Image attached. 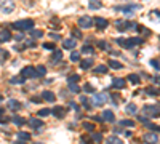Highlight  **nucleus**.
Here are the masks:
<instances>
[{
	"label": "nucleus",
	"mask_w": 160,
	"mask_h": 144,
	"mask_svg": "<svg viewBox=\"0 0 160 144\" xmlns=\"http://www.w3.org/2000/svg\"><path fill=\"white\" fill-rule=\"evenodd\" d=\"M69 106H71V107H72V109H74L75 112H79V111H80V107H79L77 104H75L74 101H71V103H69Z\"/></svg>",
	"instance_id": "52"
},
{
	"label": "nucleus",
	"mask_w": 160,
	"mask_h": 144,
	"mask_svg": "<svg viewBox=\"0 0 160 144\" xmlns=\"http://www.w3.org/2000/svg\"><path fill=\"white\" fill-rule=\"evenodd\" d=\"M115 42L119 43L120 47L131 50V48H133V47H136V45H141V43H143L144 40H143L141 37H131V39H117Z\"/></svg>",
	"instance_id": "1"
},
{
	"label": "nucleus",
	"mask_w": 160,
	"mask_h": 144,
	"mask_svg": "<svg viewBox=\"0 0 160 144\" xmlns=\"http://www.w3.org/2000/svg\"><path fill=\"white\" fill-rule=\"evenodd\" d=\"M82 53H85V55H93V53H95V50H93L91 45H85V47L82 48Z\"/></svg>",
	"instance_id": "35"
},
{
	"label": "nucleus",
	"mask_w": 160,
	"mask_h": 144,
	"mask_svg": "<svg viewBox=\"0 0 160 144\" xmlns=\"http://www.w3.org/2000/svg\"><path fill=\"white\" fill-rule=\"evenodd\" d=\"M102 120H104V122H114V120H115V115H114V112L110 111V109L104 111V112H102Z\"/></svg>",
	"instance_id": "18"
},
{
	"label": "nucleus",
	"mask_w": 160,
	"mask_h": 144,
	"mask_svg": "<svg viewBox=\"0 0 160 144\" xmlns=\"http://www.w3.org/2000/svg\"><path fill=\"white\" fill-rule=\"evenodd\" d=\"M23 47L24 48H34V47H35V42H34V40H26L23 43Z\"/></svg>",
	"instance_id": "44"
},
{
	"label": "nucleus",
	"mask_w": 160,
	"mask_h": 144,
	"mask_svg": "<svg viewBox=\"0 0 160 144\" xmlns=\"http://www.w3.org/2000/svg\"><path fill=\"white\" fill-rule=\"evenodd\" d=\"M21 75H23L24 78H35L37 77V70L32 66H26L23 70H21Z\"/></svg>",
	"instance_id": "8"
},
{
	"label": "nucleus",
	"mask_w": 160,
	"mask_h": 144,
	"mask_svg": "<svg viewBox=\"0 0 160 144\" xmlns=\"http://www.w3.org/2000/svg\"><path fill=\"white\" fill-rule=\"evenodd\" d=\"M11 37L13 35L8 29H2V31H0V42H10Z\"/></svg>",
	"instance_id": "14"
},
{
	"label": "nucleus",
	"mask_w": 160,
	"mask_h": 144,
	"mask_svg": "<svg viewBox=\"0 0 160 144\" xmlns=\"http://www.w3.org/2000/svg\"><path fill=\"white\" fill-rule=\"evenodd\" d=\"M18 139L27 142V141L31 139V133H27V131H19V133H18Z\"/></svg>",
	"instance_id": "24"
},
{
	"label": "nucleus",
	"mask_w": 160,
	"mask_h": 144,
	"mask_svg": "<svg viewBox=\"0 0 160 144\" xmlns=\"http://www.w3.org/2000/svg\"><path fill=\"white\" fill-rule=\"evenodd\" d=\"M93 141H96V142H99V141H102V135L101 133H93Z\"/></svg>",
	"instance_id": "47"
},
{
	"label": "nucleus",
	"mask_w": 160,
	"mask_h": 144,
	"mask_svg": "<svg viewBox=\"0 0 160 144\" xmlns=\"http://www.w3.org/2000/svg\"><path fill=\"white\" fill-rule=\"evenodd\" d=\"M79 80H80V77H79L77 74H72V75L67 77V83H69V85H71V83H77Z\"/></svg>",
	"instance_id": "32"
},
{
	"label": "nucleus",
	"mask_w": 160,
	"mask_h": 144,
	"mask_svg": "<svg viewBox=\"0 0 160 144\" xmlns=\"http://www.w3.org/2000/svg\"><path fill=\"white\" fill-rule=\"evenodd\" d=\"M15 40H18V42L23 40V35H15Z\"/></svg>",
	"instance_id": "59"
},
{
	"label": "nucleus",
	"mask_w": 160,
	"mask_h": 144,
	"mask_svg": "<svg viewBox=\"0 0 160 144\" xmlns=\"http://www.w3.org/2000/svg\"><path fill=\"white\" fill-rule=\"evenodd\" d=\"M72 35H74V37H77V39H80L82 37V32L79 31V29H72Z\"/></svg>",
	"instance_id": "51"
},
{
	"label": "nucleus",
	"mask_w": 160,
	"mask_h": 144,
	"mask_svg": "<svg viewBox=\"0 0 160 144\" xmlns=\"http://www.w3.org/2000/svg\"><path fill=\"white\" fill-rule=\"evenodd\" d=\"M11 26H13V29H16V31H32L34 21L32 19H19L16 23H13Z\"/></svg>",
	"instance_id": "3"
},
{
	"label": "nucleus",
	"mask_w": 160,
	"mask_h": 144,
	"mask_svg": "<svg viewBox=\"0 0 160 144\" xmlns=\"http://www.w3.org/2000/svg\"><path fill=\"white\" fill-rule=\"evenodd\" d=\"M32 103H35V104L42 103V98H40V96H35V98H32Z\"/></svg>",
	"instance_id": "57"
},
{
	"label": "nucleus",
	"mask_w": 160,
	"mask_h": 144,
	"mask_svg": "<svg viewBox=\"0 0 160 144\" xmlns=\"http://www.w3.org/2000/svg\"><path fill=\"white\" fill-rule=\"evenodd\" d=\"M42 99H45V101H48V103H53V101H56V96H54V93H51V91H48V90H45L43 93H42V96H40Z\"/></svg>",
	"instance_id": "15"
},
{
	"label": "nucleus",
	"mask_w": 160,
	"mask_h": 144,
	"mask_svg": "<svg viewBox=\"0 0 160 144\" xmlns=\"http://www.w3.org/2000/svg\"><path fill=\"white\" fill-rule=\"evenodd\" d=\"M151 16H152V18L155 16V18H158V19H160V13H158V10H154V11L151 13Z\"/></svg>",
	"instance_id": "56"
},
{
	"label": "nucleus",
	"mask_w": 160,
	"mask_h": 144,
	"mask_svg": "<svg viewBox=\"0 0 160 144\" xmlns=\"http://www.w3.org/2000/svg\"><path fill=\"white\" fill-rule=\"evenodd\" d=\"M133 10H141V5L140 3H130V5H119V6H114V11H122V13H133Z\"/></svg>",
	"instance_id": "5"
},
{
	"label": "nucleus",
	"mask_w": 160,
	"mask_h": 144,
	"mask_svg": "<svg viewBox=\"0 0 160 144\" xmlns=\"http://www.w3.org/2000/svg\"><path fill=\"white\" fill-rule=\"evenodd\" d=\"M138 24L133 21H115V29L119 32H125V31H136Z\"/></svg>",
	"instance_id": "2"
},
{
	"label": "nucleus",
	"mask_w": 160,
	"mask_h": 144,
	"mask_svg": "<svg viewBox=\"0 0 160 144\" xmlns=\"http://www.w3.org/2000/svg\"><path fill=\"white\" fill-rule=\"evenodd\" d=\"M91 66H93V59H91V58H87V59H83V61L80 63V67H82L83 70H88Z\"/></svg>",
	"instance_id": "21"
},
{
	"label": "nucleus",
	"mask_w": 160,
	"mask_h": 144,
	"mask_svg": "<svg viewBox=\"0 0 160 144\" xmlns=\"http://www.w3.org/2000/svg\"><path fill=\"white\" fill-rule=\"evenodd\" d=\"M42 35H43V31H31V37L32 39H39V37H42Z\"/></svg>",
	"instance_id": "41"
},
{
	"label": "nucleus",
	"mask_w": 160,
	"mask_h": 144,
	"mask_svg": "<svg viewBox=\"0 0 160 144\" xmlns=\"http://www.w3.org/2000/svg\"><path fill=\"white\" fill-rule=\"evenodd\" d=\"M119 125L120 127H135V122L133 120H120Z\"/></svg>",
	"instance_id": "38"
},
{
	"label": "nucleus",
	"mask_w": 160,
	"mask_h": 144,
	"mask_svg": "<svg viewBox=\"0 0 160 144\" xmlns=\"http://www.w3.org/2000/svg\"><path fill=\"white\" fill-rule=\"evenodd\" d=\"M37 114H39V117H47V115L51 114V109H40Z\"/></svg>",
	"instance_id": "42"
},
{
	"label": "nucleus",
	"mask_w": 160,
	"mask_h": 144,
	"mask_svg": "<svg viewBox=\"0 0 160 144\" xmlns=\"http://www.w3.org/2000/svg\"><path fill=\"white\" fill-rule=\"evenodd\" d=\"M125 83H127V82H125L123 78H114V80H112V86H114V88H117V90L125 88Z\"/></svg>",
	"instance_id": "20"
},
{
	"label": "nucleus",
	"mask_w": 160,
	"mask_h": 144,
	"mask_svg": "<svg viewBox=\"0 0 160 144\" xmlns=\"http://www.w3.org/2000/svg\"><path fill=\"white\" fill-rule=\"evenodd\" d=\"M50 37H51L54 42H56V40H59V39H61V35H59V34H54V32H50Z\"/></svg>",
	"instance_id": "53"
},
{
	"label": "nucleus",
	"mask_w": 160,
	"mask_h": 144,
	"mask_svg": "<svg viewBox=\"0 0 160 144\" xmlns=\"http://www.w3.org/2000/svg\"><path fill=\"white\" fill-rule=\"evenodd\" d=\"M147 128H151L152 131H154V130H155V131H158V133H160V127H158V125H154V123H147Z\"/></svg>",
	"instance_id": "50"
},
{
	"label": "nucleus",
	"mask_w": 160,
	"mask_h": 144,
	"mask_svg": "<svg viewBox=\"0 0 160 144\" xmlns=\"http://www.w3.org/2000/svg\"><path fill=\"white\" fill-rule=\"evenodd\" d=\"M8 122H10V119L6 117V115L0 114V123H2V125H5V123H8Z\"/></svg>",
	"instance_id": "49"
},
{
	"label": "nucleus",
	"mask_w": 160,
	"mask_h": 144,
	"mask_svg": "<svg viewBox=\"0 0 160 144\" xmlns=\"http://www.w3.org/2000/svg\"><path fill=\"white\" fill-rule=\"evenodd\" d=\"M11 122H13L15 125H18V127H21V125H24V123H26V120H24L23 117H19V115H13Z\"/></svg>",
	"instance_id": "26"
},
{
	"label": "nucleus",
	"mask_w": 160,
	"mask_h": 144,
	"mask_svg": "<svg viewBox=\"0 0 160 144\" xmlns=\"http://www.w3.org/2000/svg\"><path fill=\"white\" fill-rule=\"evenodd\" d=\"M143 141H144V144H157L158 142V136L154 131H151V133H146L143 136Z\"/></svg>",
	"instance_id": "9"
},
{
	"label": "nucleus",
	"mask_w": 160,
	"mask_h": 144,
	"mask_svg": "<svg viewBox=\"0 0 160 144\" xmlns=\"http://www.w3.org/2000/svg\"><path fill=\"white\" fill-rule=\"evenodd\" d=\"M62 47H64L66 50H72V48L77 47V40L75 39H67V40L62 42Z\"/></svg>",
	"instance_id": "17"
},
{
	"label": "nucleus",
	"mask_w": 160,
	"mask_h": 144,
	"mask_svg": "<svg viewBox=\"0 0 160 144\" xmlns=\"http://www.w3.org/2000/svg\"><path fill=\"white\" fill-rule=\"evenodd\" d=\"M106 144H123V141L119 139L117 136H110V138L106 139Z\"/></svg>",
	"instance_id": "29"
},
{
	"label": "nucleus",
	"mask_w": 160,
	"mask_h": 144,
	"mask_svg": "<svg viewBox=\"0 0 160 144\" xmlns=\"http://www.w3.org/2000/svg\"><path fill=\"white\" fill-rule=\"evenodd\" d=\"M128 80H130L131 83H133V85H138V83L141 82V78L138 77L136 74H130V75H128Z\"/></svg>",
	"instance_id": "31"
},
{
	"label": "nucleus",
	"mask_w": 160,
	"mask_h": 144,
	"mask_svg": "<svg viewBox=\"0 0 160 144\" xmlns=\"http://www.w3.org/2000/svg\"><path fill=\"white\" fill-rule=\"evenodd\" d=\"M98 47H99V48H107V43L104 42V40H99V42H98Z\"/></svg>",
	"instance_id": "55"
},
{
	"label": "nucleus",
	"mask_w": 160,
	"mask_h": 144,
	"mask_svg": "<svg viewBox=\"0 0 160 144\" xmlns=\"http://www.w3.org/2000/svg\"><path fill=\"white\" fill-rule=\"evenodd\" d=\"M83 128L87 130V131H95V125L93 123H90V122H83Z\"/></svg>",
	"instance_id": "39"
},
{
	"label": "nucleus",
	"mask_w": 160,
	"mask_h": 144,
	"mask_svg": "<svg viewBox=\"0 0 160 144\" xmlns=\"http://www.w3.org/2000/svg\"><path fill=\"white\" fill-rule=\"evenodd\" d=\"M93 106H96V107H101L104 103H106V101H107V95H106V93H96V95L93 96Z\"/></svg>",
	"instance_id": "7"
},
{
	"label": "nucleus",
	"mask_w": 160,
	"mask_h": 144,
	"mask_svg": "<svg viewBox=\"0 0 160 144\" xmlns=\"http://www.w3.org/2000/svg\"><path fill=\"white\" fill-rule=\"evenodd\" d=\"M82 144H93V142L90 138H87V136H82Z\"/></svg>",
	"instance_id": "54"
},
{
	"label": "nucleus",
	"mask_w": 160,
	"mask_h": 144,
	"mask_svg": "<svg viewBox=\"0 0 160 144\" xmlns=\"http://www.w3.org/2000/svg\"><path fill=\"white\" fill-rule=\"evenodd\" d=\"M35 70H37V77H43L47 74V67L45 66H39V67H35Z\"/></svg>",
	"instance_id": "36"
},
{
	"label": "nucleus",
	"mask_w": 160,
	"mask_h": 144,
	"mask_svg": "<svg viewBox=\"0 0 160 144\" xmlns=\"http://www.w3.org/2000/svg\"><path fill=\"white\" fill-rule=\"evenodd\" d=\"M71 61H80V53H77V51H72L71 53Z\"/></svg>",
	"instance_id": "45"
},
{
	"label": "nucleus",
	"mask_w": 160,
	"mask_h": 144,
	"mask_svg": "<svg viewBox=\"0 0 160 144\" xmlns=\"http://www.w3.org/2000/svg\"><path fill=\"white\" fill-rule=\"evenodd\" d=\"M152 80H154L155 83H160V77H155V78H152Z\"/></svg>",
	"instance_id": "60"
},
{
	"label": "nucleus",
	"mask_w": 160,
	"mask_h": 144,
	"mask_svg": "<svg viewBox=\"0 0 160 144\" xmlns=\"http://www.w3.org/2000/svg\"><path fill=\"white\" fill-rule=\"evenodd\" d=\"M127 114H136V111H138V107H136V104H128L127 106Z\"/></svg>",
	"instance_id": "37"
},
{
	"label": "nucleus",
	"mask_w": 160,
	"mask_h": 144,
	"mask_svg": "<svg viewBox=\"0 0 160 144\" xmlns=\"http://www.w3.org/2000/svg\"><path fill=\"white\" fill-rule=\"evenodd\" d=\"M15 10V2L13 0H0V11L8 14Z\"/></svg>",
	"instance_id": "6"
},
{
	"label": "nucleus",
	"mask_w": 160,
	"mask_h": 144,
	"mask_svg": "<svg viewBox=\"0 0 160 144\" xmlns=\"http://www.w3.org/2000/svg\"><path fill=\"white\" fill-rule=\"evenodd\" d=\"M51 114H53L56 119H62V117L66 115V109H64L62 106H54L53 109H51Z\"/></svg>",
	"instance_id": "12"
},
{
	"label": "nucleus",
	"mask_w": 160,
	"mask_h": 144,
	"mask_svg": "<svg viewBox=\"0 0 160 144\" xmlns=\"http://www.w3.org/2000/svg\"><path fill=\"white\" fill-rule=\"evenodd\" d=\"M83 90H85L87 93H95V88H93L90 83H85V85H83Z\"/></svg>",
	"instance_id": "46"
},
{
	"label": "nucleus",
	"mask_w": 160,
	"mask_h": 144,
	"mask_svg": "<svg viewBox=\"0 0 160 144\" xmlns=\"http://www.w3.org/2000/svg\"><path fill=\"white\" fill-rule=\"evenodd\" d=\"M61 59H62V51H61V50H54V51L51 53L50 63H51V64H58Z\"/></svg>",
	"instance_id": "13"
},
{
	"label": "nucleus",
	"mask_w": 160,
	"mask_h": 144,
	"mask_svg": "<svg viewBox=\"0 0 160 144\" xmlns=\"http://www.w3.org/2000/svg\"><path fill=\"white\" fill-rule=\"evenodd\" d=\"M93 120L95 122H102V117H99V115H93Z\"/></svg>",
	"instance_id": "58"
},
{
	"label": "nucleus",
	"mask_w": 160,
	"mask_h": 144,
	"mask_svg": "<svg viewBox=\"0 0 160 144\" xmlns=\"http://www.w3.org/2000/svg\"><path fill=\"white\" fill-rule=\"evenodd\" d=\"M2 99H3V98H2V95H0V101H2Z\"/></svg>",
	"instance_id": "63"
},
{
	"label": "nucleus",
	"mask_w": 160,
	"mask_h": 144,
	"mask_svg": "<svg viewBox=\"0 0 160 144\" xmlns=\"http://www.w3.org/2000/svg\"><path fill=\"white\" fill-rule=\"evenodd\" d=\"M146 93H147V95H151V96H158V95H160V91L155 90V88H152V86H147V88H146Z\"/></svg>",
	"instance_id": "34"
},
{
	"label": "nucleus",
	"mask_w": 160,
	"mask_h": 144,
	"mask_svg": "<svg viewBox=\"0 0 160 144\" xmlns=\"http://www.w3.org/2000/svg\"><path fill=\"white\" fill-rule=\"evenodd\" d=\"M107 70H109V67H107V66H104V64H101V66H98V67H95V69H93L95 74H107Z\"/></svg>",
	"instance_id": "25"
},
{
	"label": "nucleus",
	"mask_w": 160,
	"mask_h": 144,
	"mask_svg": "<svg viewBox=\"0 0 160 144\" xmlns=\"http://www.w3.org/2000/svg\"><path fill=\"white\" fill-rule=\"evenodd\" d=\"M69 91H71V93H79L80 91V86L77 83H71V85H69Z\"/></svg>",
	"instance_id": "40"
},
{
	"label": "nucleus",
	"mask_w": 160,
	"mask_h": 144,
	"mask_svg": "<svg viewBox=\"0 0 160 144\" xmlns=\"http://www.w3.org/2000/svg\"><path fill=\"white\" fill-rule=\"evenodd\" d=\"M107 67H110V69H117V70H119V69H122L123 66H122L120 63H117L115 59H110V61H109V66H107Z\"/></svg>",
	"instance_id": "30"
},
{
	"label": "nucleus",
	"mask_w": 160,
	"mask_h": 144,
	"mask_svg": "<svg viewBox=\"0 0 160 144\" xmlns=\"http://www.w3.org/2000/svg\"><path fill=\"white\" fill-rule=\"evenodd\" d=\"M88 6H90V10H99L101 6H102V3L99 2V0H90Z\"/></svg>",
	"instance_id": "22"
},
{
	"label": "nucleus",
	"mask_w": 160,
	"mask_h": 144,
	"mask_svg": "<svg viewBox=\"0 0 160 144\" xmlns=\"http://www.w3.org/2000/svg\"><path fill=\"white\" fill-rule=\"evenodd\" d=\"M136 31H138V32H141L143 35H146V37H149V35H151V31H149V29H146L144 26H138V27H136Z\"/></svg>",
	"instance_id": "33"
},
{
	"label": "nucleus",
	"mask_w": 160,
	"mask_h": 144,
	"mask_svg": "<svg viewBox=\"0 0 160 144\" xmlns=\"http://www.w3.org/2000/svg\"><path fill=\"white\" fill-rule=\"evenodd\" d=\"M0 114H3V109H2V107H0Z\"/></svg>",
	"instance_id": "62"
},
{
	"label": "nucleus",
	"mask_w": 160,
	"mask_h": 144,
	"mask_svg": "<svg viewBox=\"0 0 160 144\" xmlns=\"http://www.w3.org/2000/svg\"><path fill=\"white\" fill-rule=\"evenodd\" d=\"M24 80H26V78L23 75H16V77H11L10 78V83L11 85H21V83H24Z\"/></svg>",
	"instance_id": "23"
},
{
	"label": "nucleus",
	"mask_w": 160,
	"mask_h": 144,
	"mask_svg": "<svg viewBox=\"0 0 160 144\" xmlns=\"http://www.w3.org/2000/svg\"><path fill=\"white\" fill-rule=\"evenodd\" d=\"M143 114L144 117H160V103L155 106H144Z\"/></svg>",
	"instance_id": "4"
},
{
	"label": "nucleus",
	"mask_w": 160,
	"mask_h": 144,
	"mask_svg": "<svg viewBox=\"0 0 160 144\" xmlns=\"http://www.w3.org/2000/svg\"><path fill=\"white\" fill-rule=\"evenodd\" d=\"M79 26H80L82 29L91 27V26H93V18H90V16H80V18H79Z\"/></svg>",
	"instance_id": "10"
},
{
	"label": "nucleus",
	"mask_w": 160,
	"mask_h": 144,
	"mask_svg": "<svg viewBox=\"0 0 160 144\" xmlns=\"http://www.w3.org/2000/svg\"><path fill=\"white\" fill-rule=\"evenodd\" d=\"M43 48H45V50H50V51H54V50H56V48H54V43H53V42L43 43Z\"/></svg>",
	"instance_id": "43"
},
{
	"label": "nucleus",
	"mask_w": 160,
	"mask_h": 144,
	"mask_svg": "<svg viewBox=\"0 0 160 144\" xmlns=\"http://www.w3.org/2000/svg\"><path fill=\"white\" fill-rule=\"evenodd\" d=\"M29 125H31L34 130H40L42 127H43V122H42L39 117H35V119H31V120H29Z\"/></svg>",
	"instance_id": "16"
},
{
	"label": "nucleus",
	"mask_w": 160,
	"mask_h": 144,
	"mask_svg": "<svg viewBox=\"0 0 160 144\" xmlns=\"http://www.w3.org/2000/svg\"><path fill=\"white\" fill-rule=\"evenodd\" d=\"M80 103H82V106H83V107H85V109H87V111H91V107H93V104H91V103H90V101H88V99H87L85 96H82V98H80Z\"/></svg>",
	"instance_id": "27"
},
{
	"label": "nucleus",
	"mask_w": 160,
	"mask_h": 144,
	"mask_svg": "<svg viewBox=\"0 0 160 144\" xmlns=\"http://www.w3.org/2000/svg\"><path fill=\"white\" fill-rule=\"evenodd\" d=\"M151 66L154 67L155 70H160V64H158V61H157V59H151Z\"/></svg>",
	"instance_id": "48"
},
{
	"label": "nucleus",
	"mask_w": 160,
	"mask_h": 144,
	"mask_svg": "<svg viewBox=\"0 0 160 144\" xmlns=\"http://www.w3.org/2000/svg\"><path fill=\"white\" fill-rule=\"evenodd\" d=\"M93 24L99 29V31H102V29L107 27V19L106 18H101V16H96L93 18Z\"/></svg>",
	"instance_id": "11"
},
{
	"label": "nucleus",
	"mask_w": 160,
	"mask_h": 144,
	"mask_svg": "<svg viewBox=\"0 0 160 144\" xmlns=\"http://www.w3.org/2000/svg\"><path fill=\"white\" fill-rule=\"evenodd\" d=\"M8 58H10V53L6 51V50L0 48V64H3V61H6Z\"/></svg>",
	"instance_id": "28"
},
{
	"label": "nucleus",
	"mask_w": 160,
	"mask_h": 144,
	"mask_svg": "<svg viewBox=\"0 0 160 144\" xmlns=\"http://www.w3.org/2000/svg\"><path fill=\"white\" fill-rule=\"evenodd\" d=\"M13 144H26V142H24V141H19V139H18V141H15Z\"/></svg>",
	"instance_id": "61"
},
{
	"label": "nucleus",
	"mask_w": 160,
	"mask_h": 144,
	"mask_svg": "<svg viewBox=\"0 0 160 144\" xmlns=\"http://www.w3.org/2000/svg\"><path fill=\"white\" fill-rule=\"evenodd\" d=\"M8 107L11 111H19L21 107H23V104H21L19 101H16V99H10L8 101Z\"/></svg>",
	"instance_id": "19"
}]
</instances>
